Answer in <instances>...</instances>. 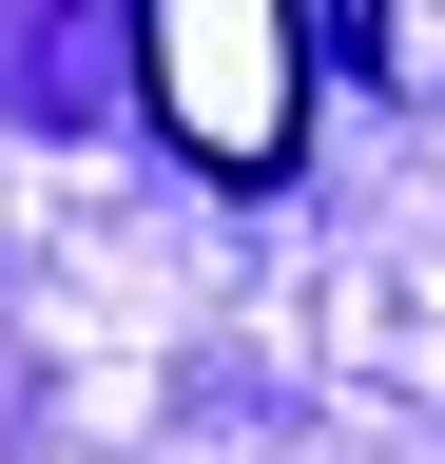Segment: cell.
Returning a JSON list of instances; mask_svg holds the SVG:
<instances>
[{
  "mask_svg": "<svg viewBox=\"0 0 445 464\" xmlns=\"http://www.w3.org/2000/svg\"><path fill=\"white\" fill-rule=\"evenodd\" d=\"M136 78H155V136H175L213 194H271V174L310 155V20L291 0H155Z\"/></svg>",
  "mask_w": 445,
  "mask_h": 464,
  "instance_id": "6da1fadb",
  "label": "cell"
}]
</instances>
